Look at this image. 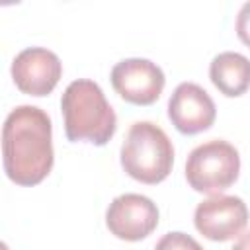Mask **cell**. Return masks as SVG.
I'll use <instances>...</instances> for the list:
<instances>
[{"mask_svg":"<svg viewBox=\"0 0 250 250\" xmlns=\"http://www.w3.org/2000/svg\"><path fill=\"white\" fill-rule=\"evenodd\" d=\"M61 109L66 139L72 143L86 141L102 146L117 129L115 111L94 80L78 78L70 82L62 92Z\"/></svg>","mask_w":250,"mask_h":250,"instance_id":"7a4b0ae2","label":"cell"},{"mask_svg":"<svg viewBox=\"0 0 250 250\" xmlns=\"http://www.w3.org/2000/svg\"><path fill=\"white\" fill-rule=\"evenodd\" d=\"M172 164V141L156 123L137 121L129 127L121 145V166L131 178L143 184H158L168 178Z\"/></svg>","mask_w":250,"mask_h":250,"instance_id":"3957f363","label":"cell"},{"mask_svg":"<svg viewBox=\"0 0 250 250\" xmlns=\"http://www.w3.org/2000/svg\"><path fill=\"white\" fill-rule=\"evenodd\" d=\"M62 74L61 59L45 47H27L20 51L12 62V78L16 86L29 96H47L59 84Z\"/></svg>","mask_w":250,"mask_h":250,"instance_id":"ba28073f","label":"cell"},{"mask_svg":"<svg viewBox=\"0 0 250 250\" xmlns=\"http://www.w3.org/2000/svg\"><path fill=\"white\" fill-rule=\"evenodd\" d=\"M154 250H203V248L193 236L186 232H168L156 242Z\"/></svg>","mask_w":250,"mask_h":250,"instance_id":"8fae6325","label":"cell"},{"mask_svg":"<svg viewBox=\"0 0 250 250\" xmlns=\"http://www.w3.org/2000/svg\"><path fill=\"white\" fill-rule=\"evenodd\" d=\"M105 225L117 238L135 242L148 236L156 229L158 209L146 195L123 193L109 203L105 211Z\"/></svg>","mask_w":250,"mask_h":250,"instance_id":"52a82bcc","label":"cell"},{"mask_svg":"<svg viewBox=\"0 0 250 250\" xmlns=\"http://www.w3.org/2000/svg\"><path fill=\"white\" fill-rule=\"evenodd\" d=\"M195 229L209 240L225 242L242 234L248 223V207L236 195H213L195 207Z\"/></svg>","mask_w":250,"mask_h":250,"instance_id":"5b68a950","label":"cell"},{"mask_svg":"<svg viewBox=\"0 0 250 250\" xmlns=\"http://www.w3.org/2000/svg\"><path fill=\"white\" fill-rule=\"evenodd\" d=\"M232 250H250V230L240 234V238L236 240V244L232 246Z\"/></svg>","mask_w":250,"mask_h":250,"instance_id":"4fadbf2b","label":"cell"},{"mask_svg":"<svg viewBox=\"0 0 250 250\" xmlns=\"http://www.w3.org/2000/svg\"><path fill=\"white\" fill-rule=\"evenodd\" d=\"M240 172L238 150L223 141L213 139L195 146L186 160V178L188 184L207 195H219L230 188Z\"/></svg>","mask_w":250,"mask_h":250,"instance_id":"277c9868","label":"cell"},{"mask_svg":"<svg viewBox=\"0 0 250 250\" xmlns=\"http://www.w3.org/2000/svg\"><path fill=\"white\" fill-rule=\"evenodd\" d=\"M236 35L238 39L250 47V2H244L236 16Z\"/></svg>","mask_w":250,"mask_h":250,"instance_id":"7c38bea8","label":"cell"},{"mask_svg":"<svg viewBox=\"0 0 250 250\" xmlns=\"http://www.w3.org/2000/svg\"><path fill=\"white\" fill-rule=\"evenodd\" d=\"M168 117L180 133L195 135L207 131L213 125L217 117V107L211 96L199 84L182 82L170 96Z\"/></svg>","mask_w":250,"mask_h":250,"instance_id":"9c48e42d","label":"cell"},{"mask_svg":"<svg viewBox=\"0 0 250 250\" xmlns=\"http://www.w3.org/2000/svg\"><path fill=\"white\" fill-rule=\"evenodd\" d=\"M162 68L148 59H125L111 68V84L115 92L129 104L150 105L164 90Z\"/></svg>","mask_w":250,"mask_h":250,"instance_id":"8992f818","label":"cell"},{"mask_svg":"<svg viewBox=\"0 0 250 250\" xmlns=\"http://www.w3.org/2000/svg\"><path fill=\"white\" fill-rule=\"evenodd\" d=\"M209 78L221 94L242 96L250 88V59L234 51L219 53L209 64Z\"/></svg>","mask_w":250,"mask_h":250,"instance_id":"30bf717a","label":"cell"},{"mask_svg":"<svg viewBox=\"0 0 250 250\" xmlns=\"http://www.w3.org/2000/svg\"><path fill=\"white\" fill-rule=\"evenodd\" d=\"M51 117L37 105H18L2 127V162L6 176L20 186H35L53 168Z\"/></svg>","mask_w":250,"mask_h":250,"instance_id":"6da1fadb","label":"cell"}]
</instances>
